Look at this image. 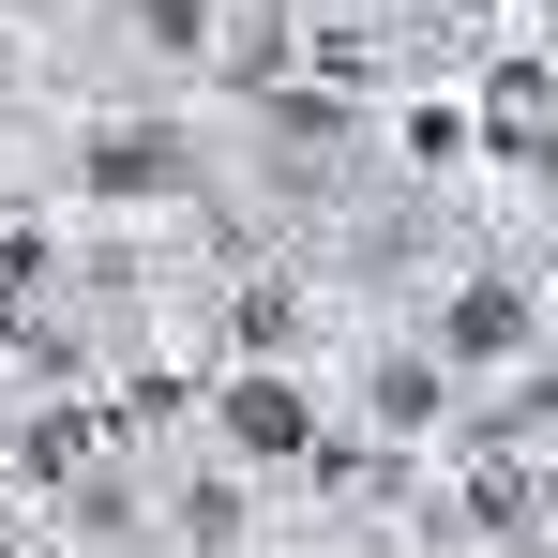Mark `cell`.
Instances as JSON below:
<instances>
[{
  "instance_id": "obj_1",
  "label": "cell",
  "mask_w": 558,
  "mask_h": 558,
  "mask_svg": "<svg viewBox=\"0 0 558 558\" xmlns=\"http://www.w3.org/2000/svg\"><path fill=\"white\" fill-rule=\"evenodd\" d=\"M483 151L513 167V182H558V31H498V61H483Z\"/></svg>"
}]
</instances>
